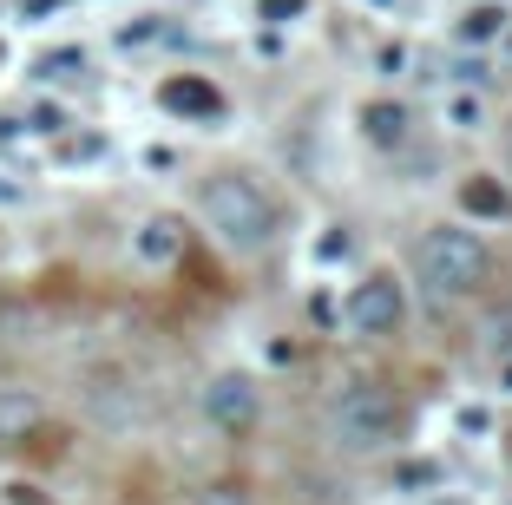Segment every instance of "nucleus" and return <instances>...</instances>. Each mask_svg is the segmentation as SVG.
<instances>
[{
  "label": "nucleus",
  "mask_w": 512,
  "mask_h": 505,
  "mask_svg": "<svg viewBox=\"0 0 512 505\" xmlns=\"http://www.w3.org/2000/svg\"><path fill=\"white\" fill-rule=\"evenodd\" d=\"M197 217L211 223L217 243H230L237 256L270 250V237H276V204L250 171H211L197 184Z\"/></svg>",
  "instance_id": "nucleus-1"
},
{
  "label": "nucleus",
  "mask_w": 512,
  "mask_h": 505,
  "mask_svg": "<svg viewBox=\"0 0 512 505\" xmlns=\"http://www.w3.org/2000/svg\"><path fill=\"white\" fill-rule=\"evenodd\" d=\"M414 276H421L427 296H473V289L493 276V250H486L473 230L434 223V230L414 237Z\"/></svg>",
  "instance_id": "nucleus-2"
},
{
  "label": "nucleus",
  "mask_w": 512,
  "mask_h": 505,
  "mask_svg": "<svg viewBox=\"0 0 512 505\" xmlns=\"http://www.w3.org/2000/svg\"><path fill=\"white\" fill-rule=\"evenodd\" d=\"M401 401H394L381 381H348L329 401V440L342 453H381V446L401 440Z\"/></svg>",
  "instance_id": "nucleus-3"
},
{
  "label": "nucleus",
  "mask_w": 512,
  "mask_h": 505,
  "mask_svg": "<svg viewBox=\"0 0 512 505\" xmlns=\"http://www.w3.org/2000/svg\"><path fill=\"white\" fill-rule=\"evenodd\" d=\"M401 322H407V296L394 276H362L348 289V328L355 335H401Z\"/></svg>",
  "instance_id": "nucleus-4"
},
{
  "label": "nucleus",
  "mask_w": 512,
  "mask_h": 505,
  "mask_svg": "<svg viewBox=\"0 0 512 505\" xmlns=\"http://www.w3.org/2000/svg\"><path fill=\"white\" fill-rule=\"evenodd\" d=\"M204 420H211L217 433H250L256 427V381L250 374H217L211 387H204Z\"/></svg>",
  "instance_id": "nucleus-5"
},
{
  "label": "nucleus",
  "mask_w": 512,
  "mask_h": 505,
  "mask_svg": "<svg viewBox=\"0 0 512 505\" xmlns=\"http://www.w3.org/2000/svg\"><path fill=\"white\" fill-rule=\"evenodd\" d=\"M158 105H165V112H184V119H217V112H224V92H217L211 79H165V86H158Z\"/></svg>",
  "instance_id": "nucleus-6"
},
{
  "label": "nucleus",
  "mask_w": 512,
  "mask_h": 505,
  "mask_svg": "<svg viewBox=\"0 0 512 505\" xmlns=\"http://www.w3.org/2000/svg\"><path fill=\"white\" fill-rule=\"evenodd\" d=\"M46 420V407L33 401V394H20V387H0V446H20L33 427Z\"/></svg>",
  "instance_id": "nucleus-7"
},
{
  "label": "nucleus",
  "mask_w": 512,
  "mask_h": 505,
  "mask_svg": "<svg viewBox=\"0 0 512 505\" xmlns=\"http://www.w3.org/2000/svg\"><path fill=\"white\" fill-rule=\"evenodd\" d=\"M138 263H178V250H184V230H178V217H151L145 230H138Z\"/></svg>",
  "instance_id": "nucleus-8"
},
{
  "label": "nucleus",
  "mask_w": 512,
  "mask_h": 505,
  "mask_svg": "<svg viewBox=\"0 0 512 505\" xmlns=\"http://www.w3.org/2000/svg\"><path fill=\"white\" fill-rule=\"evenodd\" d=\"M460 204H467L473 217H512L506 184H493V178H467V184H460Z\"/></svg>",
  "instance_id": "nucleus-9"
},
{
  "label": "nucleus",
  "mask_w": 512,
  "mask_h": 505,
  "mask_svg": "<svg viewBox=\"0 0 512 505\" xmlns=\"http://www.w3.org/2000/svg\"><path fill=\"white\" fill-rule=\"evenodd\" d=\"M368 138H375V145H401L407 138V112L401 105H368Z\"/></svg>",
  "instance_id": "nucleus-10"
},
{
  "label": "nucleus",
  "mask_w": 512,
  "mask_h": 505,
  "mask_svg": "<svg viewBox=\"0 0 512 505\" xmlns=\"http://www.w3.org/2000/svg\"><path fill=\"white\" fill-rule=\"evenodd\" d=\"M191 505H256V499H250V486H237V479H217V486H204Z\"/></svg>",
  "instance_id": "nucleus-11"
},
{
  "label": "nucleus",
  "mask_w": 512,
  "mask_h": 505,
  "mask_svg": "<svg viewBox=\"0 0 512 505\" xmlns=\"http://www.w3.org/2000/svg\"><path fill=\"white\" fill-rule=\"evenodd\" d=\"M33 125H40V132H66V112H60V105H40V112H33Z\"/></svg>",
  "instance_id": "nucleus-12"
},
{
  "label": "nucleus",
  "mask_w": 512,
  "mask_h": 505,
  "mask_svg": "<svg viewBox=\"0 0 512 505\" xmlns=\"http://www.w3.org/2000/svg\"><path fill=\"white\" fill-rule=\"evenodd\" d=\"M302 0H263V20H296Z\"/></svg>",
  "instance_id": "nucleus-13"
},
{
  "label": "nucleus",
  "mask_w": 512,
  "mask_h": 505,
  "mask_svg": "<svg viewBox=\"0 0 512 505\" xmlns=\"http://www.w3.org/2000/svg\"><path fill=\"white\" fill-rule=\"evenodd\" d=\"M0 204H20V184H0Z\"/></svg>",
  "instance_id": "nucleus-14"
},
{
  "label": "nucleus",
  "mask_w": 512,
  "mask_h": 505,
  "mask_svg": "<svg viewBox=\"0 0 512 505\" xmlns=\"http://www.w3.org/2000/svg\"><path fill=\"white\" fill-rule=\"evenodd\" d=\"M506 151H512V125H506Z\"/></svg>",
  "instance_id": "nucleus-15"
}]
</instances>
